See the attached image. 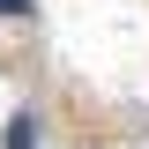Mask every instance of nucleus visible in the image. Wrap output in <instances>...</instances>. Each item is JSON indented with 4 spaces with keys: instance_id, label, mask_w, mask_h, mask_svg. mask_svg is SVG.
<instances>
[{
    "instance_id": "nucleus-1",
    "label": "nucleus",
    "mask_w": 149,
    "mask_h": 149,
    "mask_svg": "<svg viewBox=\"0 0 149 149\" xmlns=\"http://www.w3.org/2000/svg\"><path fill=\"white\" fill-rule=\"evenodd\" d=\"M0 15H30V0H0Z\"/></svg>"
}]
</instances>
